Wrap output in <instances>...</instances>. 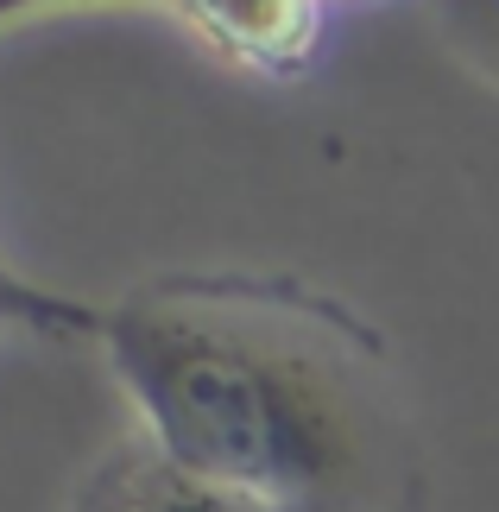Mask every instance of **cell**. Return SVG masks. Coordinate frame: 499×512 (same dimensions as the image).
Returning <instances> with one entry per match:
<instances>
[{"instance_id":"8992f818","label":"cell","mask_w":499,"mask_h":512,"mask_svg":"<svg viewBox=\"0 0 499 512\" xmlns=\"http://www.w3.org/2000/svg\"><path fill=\"white\" fill-rule=\"evenodd\" d=\"M38 7H70V0H0V19H19V13H38ZM146 7H165V0H146Z\"/></svg>"},{"instance_id":"5b68a950","label":"cell","mask_w":499,"mask_h":512,"mask_svg":"<svg viewBox=\"0 0 499 512\" xmlns=\"http://www.w3.org/2000/svg\"><path fill=\"white\" fill-rule=\"evenodd\" d=\"M455 32V45H462L481 70L499 76V0H436Z\"/></svg>"},{"instance_id":"277c9868","label":"cell","mask_w":499,"mask_h":512,"mask_svg":"<svg viewBox=\"0 0 499 512\" xmlns=\"http://www.w3.org/2000/svg\"><path fill=\"white\" fill-rule=\"evenodd\" d=\"M0 336H45V342H95L102 336V304L64 298V291L32 285L26 272L0 260Z\"/></svg>"},{"instance_id":"3957f363","label":"cell","mask_w":499,"mask_h":512,"mask_svg":"<svg viewBox=\"0 0 499 512\" xmlns=\"http://www.w3.org/2000/svg\"><path fill=\"white\" fill-rule=\"evenodd\" d=\"M70 512H272V506L184 475V468L165 462L139 430H127V437L108 443L102 456H95V468L76 481Z\"/></svg>"},{"instance_id":"6da1fadb","label":"cell","mask_w":499,"mask_h":512,"mask_svg":"<svg viewBox=\"0 0 499 512\" xmlns=\"http://www.w3.org/2000/svg\"><path fill=\"white\" fill-rule=\"evenodd\" d=\"M133 430L272 512H411L417 437L386 336L285 272H158L102 304Z\"/></svg>"},{"instance_id":"7a4b0ae2","label":"cell","mask_w":499,"mask_h":512,"mask_svg":"<svg viewBox=\"0 0 499 512\" xmlns=\"http://www.w3.org/2000/svg\"><path fill=\"white\" fill-rule=\"evenodd\" d=\"M177 26H190L222 64L291 83L323 51V0H165Z\"/></svg>"}]
</instances>
